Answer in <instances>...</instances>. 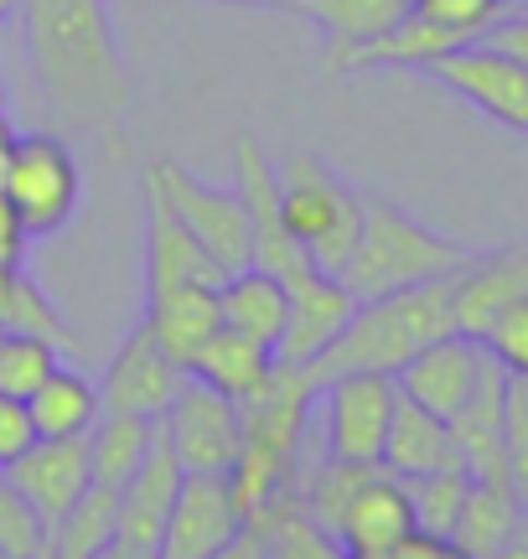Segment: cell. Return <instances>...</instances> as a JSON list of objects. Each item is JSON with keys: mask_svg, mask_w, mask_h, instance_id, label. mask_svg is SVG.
Here are the masks:
<instances>
[{"mask_svg": "<svg viewBox=\"0 0 528 559\" xmlns=\"http://www.w3.org/2000/svg\"><path fill=\"white\" fill-rule=\"evenodd\" d=\"M0 559H11V555H5V549H0Z\"/></svg>", "mask_w": 528, "mask_h": 559, "instance_id": "681fc988", "label": "cell"}, {"mask_svg": "<svg viewBox=\"0 0 528 559\" xmlns=\"http://www.w3.org/2000/svg\"><path fill=\"white\" fill-rule=\"evenodd\" d=\"M21 270H26V264H21ZM11 280H16V270H11V264H0V300H5V290H11Z\"/></svg>", "mask_w": 528, "mask_h": 559, "instance_id": "bcb514c9", "label": "cell"}, {"mask_svg": "<svg viewBox=\"0 0 528 559\" xmlns=\"http://www.w3.org/2000/svg\"><path fill=\"white\" fill-rule=\"evenodd\" d=\"M5 481L21 498L37 508V519L52 523L73 508V502L94 487V461H88V436H62V440H37L26 456L5 466Z\"/></svg>", "mask_w": 528, "mask_h": 559, "instance_id": "e0dca14e", "label": "cell"}, {"mask_svg": "<svg viewBox=\"0 0 528 559\" xmlns=\"http://www.w3.org/2000/svg\"><path fill=\"white\" fill-rule=\"evenodd\" d=\"M94 559H161L156 549H141V544H124V539H109Z\"/></svg>", "mask_w": 528, "mask_h": 559, "instance_id": "b9f144b4", "label": "cell"}, {"mask_svg": "<svg viewBox=\"0 0 528 559\" xmlns=\"http://www.w3.org/2000/svg\"><path fill=\"white\" fill-rule=\"evenodd\" d=\"M249 528L260 534V555L264 559H347L343 544L326 534L322 523L305 513L301 487H290L269 502L264 513L249 519Z\"/></svg>", "mask_w": 528, "mask_h": 559, "instance_id": "83f0119b", "label": "cell"}, {"mask_svg": "<svg viewBox=\"0 0 528 559\" xmlns=\"http://www.w3.org/2000/svg\"><path fill=\"white\" fill-rule=\"evenodd\" d=\"M244 409V440L228 466V487L244 508V519L264 513L269 502L296 487V461L305 445V419L316 409V383L305 368L275 362V373Z\"/></svg>", "mask_w": 528, "mask_h": 559, "instance_id": "3957f363", "label": "cell"}, {"mask_svg": "<svg viewBox=\"0 0 528 559\" xmlns=\"http://www.w3.org/2000/svg\"><path fill=\"white\" fill-rule=\"evenodd\" d=\"M0 109H5V79H0Z\"/></svg>", "mask_w": 528, "mask_h": 559, "instance_id": "c3c4849f", "label": "cell"}, {"mask_svg": "<svg viewBox=\"0 0 528 559\" xmlns=\"http://www.w3.org/2000/svg\"><path fill=\"white\" fill-rule=\"evenodd\" d=\"M415 534V508H409V487L388 466H379L373 477L352 492L343 523H337V544L347 559H373L394 549L399 539Z\"/></svg>", "mask_w": 528, "mask_h": 559, "instance_id": "d6986e66", "label": "cell"}, {"mask_svg": "<svg viewBox=\"0 0 528 559\" xmlns=\"http://www.w3.org/2000/svg\"><path fill=\"white\" fill-rule=\"evenodd\" d=\"M115 508H120V492L94 481V487L47 528V559H94L104 544L115 539Z\"/></svg>", "mask_w": 528, "mask_h": 559, "instance_id": "f546056e", "label": "cell"}, {"mask_svg": "<svg viewBox=\"0 0 528 559\" xmlns=\"http://www.w3.org/2000/svg\"><path fill=\"white\" fill-rule=\"evenodd\" d=\"M528 300V243L497 249V254H471L461 270H451V321L456 332L482 342L492 321Z\"/></svg>", "mask_w": 528, "mask_h": 559, "instance_id": "5bb4252c", "label": "cell"}, {"mask_svg": "<svg viewBox=\"0 0 528 559\" xmlns=\"http://www.w3.org/2000/svg\"><path fill=\"white\" fill-rule=\"evenodd\" d=\"M187 373L203 379L207 389L228 394L233 404H249L264 383H269V373H275V347H264V342L244 337V332L218 326V332L197 347V358H192Z\"/></svg>", "mask_w": 528, "mask_h": 559, "instance_id": "cb8c5ba5", "label": "cell"}, {"mask_svg": "<svg viewBox=\"0 0 528 559\" xmlns=\"http://www.w3.org/2000/svg\"><path fill=\"white\" fill-rule=\"evenodd\" d=\"M415 73L441 83L456 99H467L492 124H503L513 135H528V68L513 62L508 52H497L492 41H461L441 58L420 62Z\"/></svg>", "mask_w": 528, "mask_h": 559, "instance_id": "9c48e42d", "label": "cell"}, {"mask_svg": "<svg viewBox=\"0 0 528 559\" xmlns=\"http://www.w3.org/2000/svg\"><path fill=\"white\" fill-rule=\"evenodd\" d=\"M161 436V419L141 415H99L88 430V461H94V481L120 492L135 477V466L151 456V445Z\"/></svg>", "mask_w": 528, "mask_h": 559, "instance_id": "f1b7e54d", "label": "cell"}, {"mask_svg": "<svg viewBox=\"0 0 528 559\" xmlns=\"http://www.w3.org/2000/svg\"><path fill=\"white\" fill-rule=\"evenodd\" d=\"M503 5H508V0H503Z\"/></svg>", "mask_w": 528, "mask_h": 559, "instance_id": "816d5d0a", "label": "cell"}, {"mask_svg": "<svg viewBox=\"0 0 528 559\" xmlns=\"http://www.w3.org/2000/svg\"><path fill=\"white\" fill-rule=\"evenodd\" d=\"M405 487H409V508H415V534L451 539L456 519H461V502L471 492L467 466H441V472H425V477H409Z\"/></svg>", "mask_w": 528, "mask_h": 559, "instance_id": "1f68e13d", "label": "cell"}, {"mask_svg": "<svg viewBox=\"0 0 528 559\" xmlns=\"http://www.w3.org/2000/svg\"><path fill=\"white\" fill-rule=\"evenodd\" d=\"M451 332H456V321H451V275H441L425 280V285H409V290H394V296L358 300L352 321L305 373H311V383L343 379V373H388L394 379L420 347L451 337Z\"/></svg>", "mask_w": 528, "mask_h": 559, "instance_id": "7a4b0ae2", "label": "cell"}, {"mask_svg": "<svg viewBox=\"0 0 528 559\" xmlns=\"http://www.w3.org/2000/svg\"><path fill=\"white\" fill-rule=\"evenodd\" d=\"M518 523H524V502L513 498L508 481H471L451 544L467 549L471 559H503V549L518 534Z\"/></svg>", "mask_w": 528, "mask_h": 559, "instance_id": "484cf974", "label": "cell"}, {"mask_svg": "<svg viewBox=\"0 0 528 559\" xmlns=\"http://www.w3.org/2000/svg\"><path fill=\"white\" fill-rule=\"evenodd\" d=\"M488 362H492V353L482 347V342L451 332V337L420 347V353L394 373V383H399V394H405V400H415L420 409H430V415H441L451 425L456 409L471 400V389L482 383Z\"/></svg>", "mask_w": 528, "mask_h": 559, "instance_id": "9a60e30c", "label": "cell"}, {"mask_svg": "<svg viewBox=\"0 0 528 559\" xmlns=\"http://www.w3.org/2000/svg\"><path fill=\"white\" fill-rule=\"evenodd\" d=\"M145 181L171 202V213L182 218V228L207 249V260L224 275H239L254 264V239H249L244 202L233 187H213V181L192 177L182 160H151Z\"/></svg>", "mask_w": 528, "mask_h": 559, "instance_id": "52a82bcc", "label": "cell"}, {"mask_svg": "<svg viewBox=\"0 0 528 559\" xmlns=\"http://www.w3.org/2000/svg\"><path fill=\"white\" fill-rule=\"evenodd\" d=\"M285 311H290V290L264 270H239L218 285V321L228 332H244V337L275 347L285 332Z\"/></svg>", "mask_w": 528, "mask_h": 559, "instance_id": "d4e9b609", "label": "cell"}, {"mask_svg": "<svg viewBox=\"0 0 528 559\" xmlns=\"http://www.w3.org/2000/svg\"><path fill=\"white\" fill-rule=\"evenodd\" d=\"M62 362L52 342L26 337V332H0V394L11 400H32L37 383Z\"/></svg>", "mask_w": 528, "mask_h": 559, "instance_id": "d6a6232c", "label": "cell"}, {"mask_svg": "<svg viewBox=\"0 0 528 559\" xmlns=\"http://www.w3.org/2000/svg\"><path fill=\"white\" fill-rule=\"evenodd\" d=\"M182 368L166 358L156 337L145 332V321L130 326V337L120 342V353L109 358L99 383V415H141V419H161L166 404L177 400L182 389Z\"/></svg>", "mask_w": 528, "mask_h": 559, "instance_id": "4fadbf2b", "label": "cell"}, {"mask_svg": "<svg viewBox=\"0 0 528 559\" xmlns=\"http://www.w3.org/2000/svg\"><path fill=\"white\" fill-rule=\"evenodd\" d=\"M0 549L11 559H37L47 549V523L5 477H0Z\"/></svg>", "mask_w": 528, "mask_h": 559, "instance_id": "836d02e7", "label": "cell"}, {"mask_svg": "<svg viewBox=\"0 0 528 559\" xmlns=\"http://www.w3.org/2000/svg\"><path fill=\"white\" fill-rule=\"evenodd\" d=\"M322 400V445L332 461H379L394 419L399 383L388 373H343L316 383Z\"/></svg>", "mask_w": 528, "mask_h": 559, "instance_id": "30bf717a", "label": "cell"}, {"mask_svg": "<svg viewBox=\"0 0 528 559\" xmlns=\"http://www.w3.org/2000/svg\"><path fill=\"white\" fill-rule=\"evenodd\" d=\"M415 16L461 41H482L492 21L503 16V0H415Z\"/></svg>", "mask_w": 528, "mask_h": 559, "instance_id": "e575fe53", "label": "cell"}, {"mask_svg": "<svg viewBox=\"0 0 528 559\" xmlns=\"http://www.w3.org/2000/svg\"><path fill=\"white\" fill-rule=\"evenodd\" d=\"M415 11V0H305V21H316L326 37V73H343V62L394 32L399 21Z\"/></svg>", "mask_w": 528, "mask_h": 559, "instance_id": "44dd1931", "label": "cell"}, {"mask_svg": "<svg viewBox=\"0 0 528 559\" xmlns=\"http://www.w3.org/2000/svg\"><path fill=\"white\" fill-rule=\"evenodd\" d=\"M275 181H280V213L290 239L311 254L322 275H343L363 234V187L347 181L316 151H290L285 160H275Z\"/></svg>", "mask_w": 528, "mask_h": 559, "instance_id": "5b68a950", "label": "cell"}, {"mask_svg": "<svg viewBox=\"0 0 528 559\" xmlns=\"http://www.w3.org/2000/svg\"><path fill=\"white\" fill-rule=\"evenodd\" d=\"M482 41H492L497 52H508L513 62H524L528 68V11H513V16L503 11V16L488 26V37Z\"/></svg>", "mask_w": 528, "mask_h": 559, "instance_id": "f35d334b", "label": "cell"}, {"mask_svg": "<svg viewBox=\"0 0 528 559\" xmlns=\"http://www.w3.org/2000/svg\"><path fill=\"white\" fill-rule=\"evenodd\" d=\"M482 347H488L508 373H528V300H518L513 311H503V317L492 321V332L482 337Z\"/></svg>", "mask_w": 528, "mask_h": 559, "instance_id": "d590c367", "label": "cell"}, {"mask_svg": "<svg viewBox=\"0 0 528 559\" xmlns=\"http://www.w3.org/2000/svg\"><path fill=\"white\" fill-rule=\"evenodd\" d=\"M467 260L471 254L461 243L435 234L409 207L379 198V192H363V234H358V249H352V260L343 264L337 280L347 285L352 300H379L394 296V290H409V285L451 275Z\"/></svg>", "mask_w": 528, "mask_h": 559, "instance_id": "277c9868", "label": "cell"}, {"mask_svg": "<svg viewBox=\"0 0 528 559\" xmlns=\"http://www.w3.org/2000/svg\"><path fill=\"white\" fill-rule=\"evenodd\" d=\"M233 192L244 202V218H249V239H254V270L275 275L285 290L305 285L311 275H322L311 254L301 243L290 239L280 213V181H275V160L264 156L260 135H239L233 140Z\"/></svg>", "mask_w": 528, "mask_h": 559, "instance_id": "ba28073f", "label": "cell"}, {"mask_svg": "<svg viewBox=\"0 0 528 559\" xmlns=\"http://www.w3.org/2000/svg\"><path fill=\"white\" fill-rule=\"evenodd\" d=\"M187 466L177 461V451L166 445V436H156L151 456L135 466V477L120 487V508H115V539L141 544V549H156L161 544V528L171 519V502L182 492Z\"/></svg>", "mask_w": 528, "mask_h": 559, "instance_id": "ffe728a7", "label": "cell"}, {"mask_svg": "<svg viewBox=\"0 0 528 559\" xmlns=\"http://www.w3.org/2000/svg\"><path fill=\"white\" fill-rule=\"evenodd\" d=\"M503 456H508V487L528 513V409L508 394V419H503Z\"/></svg>", "mask_w": 528, "mask_h": 559, "instance_id": "8d00e7d4", "label": "cell"}, {"mask_svg": "<svg viewBox=\"0 0 528 559\" xmlns=\"http://www.w3.org/2000/svg\"><path fill=\"white\" fill-rule=\"evenodd\" d=\"M224 270L207 260V249L182 228L171 213V202L145 181V300H161L171 290H192V285H224Z\"/></svg>", "mask_w": 528, "mask_h": 559, "instance_id": "2e32d148", "label": "cell"}, {"mask_svg": "<svg viewBox=\"0 0 528 559\" xmlns=\"http://www.w3.org/2000/svg\"><path fill=\"white\" fill-rule=\"evenodd\" d=\"M399 481L425 477V472H441V466H461L456 456V440H451V425L441 415L420 409L415 400H394V419H388L384 436V456H379Z\"/></svg>", "mask_w": 528, "mask_h": 559, "instance_id": "7402d4cb", "label": "cell"}, {"mask_svg": "<svg viewBox=\"0 0 528 559\" xmlns=\"http://www.w3.org/2000/svg\"><path fill=\"white\" fill-rule=\"evenodd\" d=\"M161 436L187 472H228L239 456V440H244V409L187 373L177 400L166 404Z\"/></svg>", "mask_w": 528, "mask_h": 559, "instance_id": "8fae6325", "label": "cell"}, {"mask_svg": "<svg viewBox=\"0 0 528 559\" xmlns=\"http://www.w3.org/2000/svg\"><path fill=\"white\" fill-rule=\"evenodd\" d=\"M37 559H47V549H41V555H37Z\"/></svg>", "mask_w": 528, "mask_h": 559, "instance_id": "f907efd6", "label": "cell"}, {"mask_svg": "<svg viewBox=\"0 0 528 559\" xmlns=\"http://www.w3.org/2000/svg\"><path fill=\"white\" fill-rule=\"evenodd\" d=\"M0 192L11 198L21 228L32 234V243H47L68 234L83 207V166L73 156V145L52 130H26L16 135L11 166L0 177Z\"/></svg>", "mask_w": 528, "mask_h": 559, "instance_id": "8992f818", "label": "cell"}, {"mask_svg": "<svg viewBox=\"0 0 528 559\" xmlns=\"http://www.w3.org/2000/svg\"><path fill=\"white\" fill-rule=\"evenodd\" d=\"M352 311H358V300L347 296V285L337 275H311L305 285H296L290 290V311H285V332L275 342V362L311 368L352 321Z\"/></svg>", "mask_w": 528, "mask_h": 559, "instance_id": "ac0fdd59", "label": "cell"}, {"mask_svg": "<svg viewBox=\"0 0 528 559\" xmlns=\"http://www.w3.org/2000/svg\"><path fill=\"white\" fill-rule=\"evenodd\" d=\"M37 445V430H32V415H26V400H11L0 394V472L16 456H26Z\"/></svg>", "mask_w": 528, "mask_h": 559, "instance_id": "74e56055", "label": "cell"}, {"mask_svg": "<svg viewBox=\"0 0 528 559\" xmlns=\"http://www.w3.org/2000/svg\"><path fill=\"white\" fill-rule=\"evenodd\" d=\"M213 559H264V555H260V534H254V528L244 523V534H239V539L228 544V549H218Z\"/></svg>", "mask_w": 528, "mask_h": 559, "instance_id": "60d3db41", "label": "cell"}, {"mask_svg": "<svg viewBox=\"0 0 528 559\" xmlns=\"http://www.w3.org/2000/svg\"><path fill=\"white\" fill-rule=\"evenodd\" d=\"M141 321H145V332L156 337V347L187 373L192 358H197V347L224 326L218 321V290L213 285H192V290H171L161 300H145Z\"/></svg>", "mask_w": 528, "mask_h": 559, "instance_id": "603a6c76", "label": "cell"}, {"mask_svg": "<svg viewBox=\"0 0 528 559\" xmlns=\"http://www.w3.org/2000/svg\"><path fill=\"white\" fill-rule=\"evenodd\" d=\"M0 332H26V337L52 342L62 358H68V353H83V337L73 332V321L62 317L58 306H52V296H47L26 270H16L11 290L0 300Z\"/></svg>", "mask_w": 528, "mask_h": 559, "instance_id": "4dcf8cb0", "label": "cell"}, {"mask_svg": "<svg viewBox=\"0 0 528 559\" xmlns=\"http://www.w3.org/2000/svg\"><path fill=\"white\" fill-rule=\"evenodd\" d=\"M503 559H528V513H524V523H518V534H513V544L503 549Z\"/></svg>", "mask_w": 528, "mask_h": 559, "instance_id": "f6af8a7d", "label": "cell"}, {"mask_svg": "<svg viewBox=\"0 0 528 559\" xmlns=\"http://www.w3.org/2000/svg\"><path fill=\"white\" fill-rule=\"evenodd\" d=\"M244 508L228 487V472H187L182 492L171 502L156 555L161 559H213L244 534Z\"/></svg>", "mask_w": 528, "mask_h": 559, "instance_id": "7c38bea8", "label": "cell"}, {"mask_svg": "<svg viewBox=\"0 0 528 559\" xmlns=\"http://www.w3.org/2000/svg\"><path fill=\"white\" fill-rule=\"evenodd\" d=\"M16 124H11V115L0 109V177H5V166H11V151H16Z\"/></svg>", "mask_w": 528, "mask_h": 559, "instance_id": "7bdbcfd3", "label": "cell"}, {"mask_svg": "<svg viewBox=\"0 0 528 559\" xmlns=\"http://www.w3.org/2000/svg\"><path fill=\"white\" fill-rule=\"evenodd\" d=\"M21 41L52 120L79 135L124 140L130 73L104 0H21Z\"/></svg>", "mask_w": 528, "mask_h": 559, "instance_id": "6da1fadb", "label": "cell"}, {"mask_svg": "<svg viewBox=\"0 0 528 559\" xmlns=\"http://www.w3.org/2000/svg\"><path fill=\"white\" fill-rule=\"evenodd\" d=\"M26 254H32V234L21 228V218H16V207H11V198L0 192V264L21 270V264H26Z\"/></svg>", "mask_w": 528, "mask_h": 559, "instance_id": "ab89813d", "label": "cell"}, {"mask_svg": "<svg viewBox=\"0 0 528 559\" xmlns=\"http://www.w3.org/2000/svg\"><path fill=\"white\" fill-rule=\"evenodd\" d=\"M228 5H254V11H296V16L305 11V0H228Z\"/></svg>", "mask_w": 528, "mask_h": 559, "instance_id": "ee69618b", "label": "cell"}, {"mask_svg": "<svg viewBox=\"0 0 528 559\" xmlns=\"http://www.w3.org/2000/svg\"><path fill=\"white\" fill-rule=\"evenodd\" d=\"M16 11H21V0H0V26H5L11 16H16Z\"/></svg>", "mask_w": 528, "mask_h": 559, "instance_id": "7dc6e473", "label": "cell"}, {"mask_svg": "<svg viewBox=\"0 0 528 559\" xmlns=\"http://www.w3.org/2000/svg\"><path fill=\"white\" fill-rule=\"evenodd\" d=\"M32 430L37 440H62V436H88L94 419H99V383L83 379L79 368H52L37 383V394L26 400Z\"/></svg>", "mask_w": 528, "mask_h": 559, "instance_id": "4316f807", "label": "cell"}]
</instances>
